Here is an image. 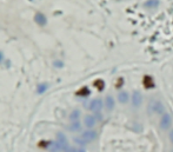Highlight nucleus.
<instances>
[{"mask_svg":"<svg viewBox=\"0 0 173 152\" xmlns=\"http://www.w3.org/2000/svg\"><path fill=\"white\" fill-rule=\"evenodd\" d=\"M149 108L151 112L154 113H163L164 112V105L159 100H152L149 105Z\"/></svg>","mask_w":173,"mask_h":152,"instance_id":"1","label":"nucleus"},{"mask_svg":"<svg viewBox=\"0 0 173 152\" xmlns=\"http://www.w3.org/2000/svg\"><path fill=\"white\" fill-rule=\"evenodd\" d=\"M84 123L86 125L87 128H93L94 126V124H96V118L93 117V116H86L85 117V120H84Z\"/></svg>","mask_w":173,"mask_h":152,"instance_id":"7","label":"nucleus"},{"mask_svg":"<svg viewBox=\"0 0 173 152\" xmlns=\"http://www.w3.org/2000/svg\"><path fill=\"white\" fill-rule=\"evenodd\" d=\"M77 94L78 96H82V97H84V96H88V94H90V90L87 87H82L78 91Z\"/></svg>","mask_w":173,"mask_h":152,"instance_id":"13","label":"nucleus"},{"mask_svg":"<svg viewBox=\"0 0 173 152\" xmlns=\"http://www.w3.org/2000/svg\"><path fill=\"white\" fill-rule=\"evenodd\" d=\"M118 99H119V102H120L121 104H125L128 102V93L127 92H120V93L118 94Z\"/></svg>","mask_w":173,"mask_h":152,"instance_id":"10","label":"nucleus"},{"mask_svg":"<svg viewBox=\"0 0 173 152\" xmlns=\"http://www.w3.org/2000/svg\"><path fill=\"white\" fill-rule=\"evenodd\" d=\"M77 152H85V151H84L82 149H79V150H77Z\"/></svg>","mask_w":173,"mask_h":152,"instance_id":"21","label":"nucleus"},{"mask_svg":"<svg viewBox=\"0 0 173 152\" xmlns=\"http://www.w3.org/2000/svg\"><path fill=\"white\" fill-rule=\"evenodd\" d=\"M94 86H96L98 90H100L101 91V90L104 88V81L100 80V79H99V80H96V81H94Z\"/></svg>","mask_w":173,"mask_h":152,"instance_id":"16","label":"nucleus"},{"mask_svg":"<svg viewBox=\"0 0 173 152\" xmlns=\"http://www.w3.org/2000/svg\"><path fill=\"white\" fill-rule=\"evenodd\" d=\"M70 130L71 131H78V130H80V123L79 122H72V125L70 126Z\"/></svg>","mask_w":173,"mask_h":152,"instance_id":"15","label":"nucleus"},{"mask_svg":"<svg viewBox=\"0 0 173 152\" xmlns=\"http://www.w3.org/2000/svg\"><path fill=\"white\" fill-rule=\"evenodd\" d=\"M170 138H171V142L173 143V130L171 131V133H170Z\"/></svg>","mask_w":173,"mask_h":152,"instance_id":"20","label":"nucleus"},{"mask_svg":"<svg viewBox=\"0 0 173 152\" xmlns=\"http://www.w3.org/2000/svg\"><path fill=\"white\" fill-rule=\"evenodd\" d=\"M80 138H81L85 143H90V142H92V140H94V139L97 138V132L88 130V131H85V132L82 133Z\"/></svg>","mask_w":173,"mask_h":152,"instance_id":"2","label":"nucleus"},{"mask_svg":"<svg viewBox=\"0 0 173 152\" xmlns=\"http://www.w3.org/2000/svg\"><path fill=\"white\" fill-rule=\"evenodd\" d=\"M45 90H46V85H44V84H43V85H40V86H39L38 92H39V93H43Z\"/></svg>","mask_w":173,"mask_h":152,"instance_id":"17","label":"nucleus"},{"mask_svg":"<svg viewBox=\"0 0 173 152\" xmlns=\"http://www.w3.org/2000/svg\"><path fill=\"white\" fill-rule=\"evenodd\" d=\"M79 116H80V112H79L78 110H74V111L71 113V120H72V122H77L78 119H79Z\"/></svg>","mask_w":173,"mask_h":152,"instance_id":"14","label":"nucleus"},{"mask_svg":"<svg viewBox=\"0 0 173 152\" xmlns=\"http://www.w3.org/2000/svg\"><path fill=\"white\" fill-rule=\"evenodd\" d=\"M65 152H77V150H74L72 147H67V149L65 150Z\"/></svg>","mask_w":173,"mask_h":152,"instance_id":"19","label":"nucleus"},{"mask_svg":"<svg viewBox=\"0 0 173 152\" xmlns=\"http://www.w3.org/2000/svg\"><path fill=\"white\" fill-rule=\"evenodd\" d=\"M58 144L60 145V147H61V150H66L67 149V139H66V137L64 136L63 133H58Z\"/></svg>","mask_w":173,"mask_h":152,"instance_id":"6","label":"nucleus"},{"mask_svg":"<svg viewBox=\"0 0 173 152\" xmlns=\"http://www.w3.org/2000/svg\"><path fill=\"white\" fill-rule=\"evenodd\" d=\"M144 86L146 88H151V87H153L154 86V83H153V80H152L151 77L146 76V77L144 78Z\"/></svg>","mask_w":173,"mask_h":152,"instance_id":"11","label":"nucleus"},{"mask_svg":"<svg viewBox=\"0 0 173 152\" xmlns=\"http://www.w3.org/2000/svg\"><path fill=\"white\" fill-rule=\"evenodd\" d=\"M48 145V143L47 142H41L40 144H39V146H41V147H46Z\"/></svg>","mask_w":173,"mask_h":152,"instance_id":"18","label":"nucleus"},{"mask_svg":"<svg viewBox=\"0 0 173 152\" xmlns=\"http://www.w3.org/2000/svg\"><path fill=\"white\" fill-rule=\"evenodd\" d=\"M159 5V0H147L144 4L145 7H149V8H152V7H157Z\"/></svg>","mask_w":173,"mask_h":152,"instance_id":"12","label":"nucleus"},{"mask_svg":"<svg viewBox=\"0 0 173 152\" xmlns=\"http://www.w3.org/2000/svg\"><path fill=\"white\" fill-rule=\"evenodd\" d=\"M143 103V96L140 93L139 91H134L133 92V96H132V104L133 106H140Z\"/></svg>","mask_w":173,"mask_h":152,"instance_id":"4","label":"nucleus"},{"mask_svg":"<svg viewBox=\"0 0 173 152\" xmlns=\"http://www.w3.org/2000/svg\"><path fill=\"white\" fill-rule=\"evenodd\" d=\"M171 124H172V118H171V116L170 114H164L161 120H160V126H161V128L167 130L171 126Z\"/></svg>","mask_w":173,"mask_h":152,"instance_id":"3","label":"nucleus"},{"mask_svg":"<svg viewBox=\"0 0 173 152\" xmlns=\"http://www.w3.org/2000/svg\"><path fill=\"white\" fill-rule=\"evenodd\" d=\"M105 106L108 111L113 110V107H114V99H113V97H111V96H107V97H106Z\"/></svg>","mask_w":173,"mask_h":152,"instance_id":"8","label":"nucleus"},{"mask_svg":"<svg viewBox=\"0 0 173 152\" xmlns=\"http://www.w3.org/2000/svg\"><path fill=\"white\" fill-rule=\"evenodd\" d=\"M102 107V102H101L100 99H94V100H92L91 102V105H90V108H91L92 111H94V112H99Z\"/></svg>","mask_w":173,"mask_h":152,"instance_id":"5","label":"nucleus"},{"mask_svg":"<svg viewBox=\"0 0 173 152\" xmlns=\"http://www.w3.org/2000/svg\"><path fill=\"white\" fill-rule=\"evenodd\" d=\"M35 21H37L40 26H44V25L46 24V18H45V15L41 14V13H37V14H35Z\"/></svg>","mask_w":173,"mask_h":152,"instance_id":"9","label":"nucleus"}]
</instances>
